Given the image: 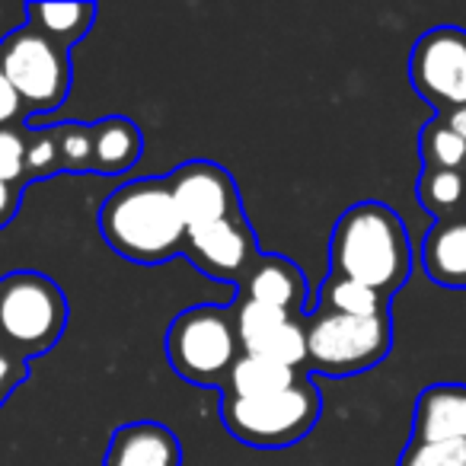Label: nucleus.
<instances>
[{
	"instance_id": "nucleus-12",
	"label": "nucleus",
	"mask_w": 466,
	"mask_h": 466,
	"mask_svg": "<svg viewBox=\"0 0 466 466\" xmlns=\"http://www.w3.org/2000/svg\"><path fill=\"white\" fill-rule=\"evenodd\" d=\"M103 466H182V447L160 421H131L112 434Z\"/></svg>"
},
{
	"instance_id": "nucleus-13",
	"label": "nucleus",
	"mask_w": 466,
	"mask_h": 466,
	"mask_svg": "<svg viewBox=\"0 0 466 466\" xmlns=\"http://www.w3.org/2000/svg\"><path fill=\"white\" fill-rule=\"evenodd\" d=\"M304 272L285 256H259L247 275H243V300L275 307L291 317L304 310Z\"/></svg>"
},
{
	"instance_id": "nucleus-26",
	"label": "nucleus",
	"mask_w": 466,
	"mask_h": 466,
	"mask_svg": "<svg viewBox=\"0 0 466 466\" xmlns=\"http://www.w3.org/2000/svg\"><path fill=\"white\" fill-rule=\"evenodd\" d=\"M29 374V364L20 361L14 351H7L0 345V393H14L16 383H23V377Z\"/></svg>"
},
{
	"instance_id": "nucleus-9",
	"label": "nucleus",
	"mask_w": 466,
	"mask_h": 466,
	"mask_svg": "<svg viewBox=\"0 0 466 466\" xmlns=\"http://www.w3.org/2000/svg\"><path fill=\"white\" fill-rule=\"evenodd\" d=\"M169 195L179 211L186 230L205 227L214 220L240 218V195L233 186L230 173L218 163L192 160L167 176Z\"/></svg>"
},
{
	"instance_id": "nucleus-25",
	"label": "nucleus",
	"mask_w": 466,
	"mask_h": 466,
	"mask_svg": "<svg viewBox=\"0 0 466 466\" xmlns=\"http://www.w3.org/2000/svg\"><path fill=\"white\" fill-rule=\"evenodd\" d=\"M0 182H26V135L20 128H0Z\"/></svg>"
},
{
	"instance_id": "nucleus-22",
	"label": "nucleus",
	"mask_w": 466,
	"mask_h": 466,
	"mask_svg": "<svg viewBox=\"0 0 466 466\" xmlns=\"http://www.w3.org/2000/svg\"><path fill=\"white\" fill-rule=\"evenodd\" d=\"M55 137H58L61 169H67V173H86V169H93V125H77V122L58 125Z\"/></svg>"
},
{
	"instance_id": "nucleus-24",
	"label": "nucleus",
	"mask_w": 466,
	"mask_h": 466,
	"mask_svg": "<svg viewBox=\"0 0 466 466\" xmlns=\"http://www.w3.org/2000/svg\"><path fill=\"white\" fill-rule=\"evenodd\" d=\"M61 169L55 128H39L26 135V179H46Z\"/></svg>"
},
{
	"instance_id": "nucleus-17",
	"label": "nucleus",
	"mask_w": 466,
	"mask_h": 466,
	"mask_svg": "<svg viewBox=\"0 0 466 466\" xmlns=\"http://www.w3.org/2000/svg\"><path fill=\"white\" fill-rule=\"evenodd\" d=\"M304 377L298 370L285 368L279 361H268V358H253V355H240L237 364L230 368L224 380V396H237V400H253V396H268V393H281V390L294 387Z\"/></svg>"
},
{
	"instance_id": "nucleus-20",
	"label": "nucleus",
	"mask_w": 466,
	"mask_h": 466,
	"mask_svg": "<svg viewBox=\"0 0 466 466\" xmlns=\"http://www.w3.org/2000/svg\"><path fill=\"white\" fill-rule=\"evenodd\" d=\"M387 300L390 298H383L374 288L329 275L319 291V310L342 313V317H387Z\"/></svg>"
},
{
	"instance_id": "nucleus-1",
	"label": "nucleus",
	"mask_w": 466,
	"mask_h": 466,
	"mask_svg": "<svg viewBox=\"0 0 466 466\" xmlns=\"http://www.w3.org/2000/svg\"><path fill=\"white\" fill-rule=\"evenodd\" d=\"M409 272L412 249L406 224L393 208L361 201L339 218L329 237V275L368 285L390 298L406 285Z\"/></svg>"
},
{
	"instance_id": "nucleus-5",
	"label": "nucleus",
	"mask_w": 466,
	"mask_h": 466,
	"mask_svg": "<svg viewBox=\"0 0 466 466\" xmlns=\"http://www.w3.org/2000/svg\"><path fill=\"white\" fill-rule=\"evenodd\" d=\"M167 355L176 374L195 387L224 383L240 358L233 310L208 304L182 310L167 332Z\"/></svg>"
},
{
	"instance_id": "nucleus-2",
	"label": "nucleus",
	"mask_w": 466,
	"mask_h": 466,
	"mask_svg": "<svg viewBox=\"0 0 466 466\" xmlns=\"http://www.w3.org/2000/svg\"><path fill=\"white\" fill-rule=\"evenodd\" d=\"M99 233L122 259L157 266L186 243V224L167 179H135L116 188L99 208Z\"/></svg>"
},
{
	"instance_id": "nucleus-15",
	"label": "nucleus",
	"mask_w": 466,
	"mask_h": 466,
	"mask_svg": "<svg viewBox=\"0 0 466 466\" xmlns=\"http://www.w3.org/2000/svg\"><path fill=\"white\" fill-rule=\"evenodd\" d=\"M421 266L434 285L466 288V214L438 220L421 243Z\"/></svg>"
},
{
	"instance_id": "nucleus-6",
	"label": "nucleus",
	"mask_w": 466,
	"mask_h": 466,
	"mask_svg": "<svg viewBox=\"0 0 466 466\" xmlns=\"http://www.w3.org/2000/svg\"><path fill=\"white\" fill-rule=\"evenodd\" d=\"M393 349L387 317H342L319 310L307 323V364L319 374H361L383 361Z\"/></svg>"
},
{
	"instance_id": "nucleus-23",
	"label": "nucleus",
	"mask_w": 466,
	"mask_h": 466,
	"mask_svg": "<svg viewBox=\"0 0 466 466\" xmlns=\"http://www.w3.org/2000/svg\"><path fill=\"white\" fill-rule=\"evenodd\" d=\"M396 466H466V441L412 438Z\"/></svg>"
},
{
	"instance_id": "nucleus-8",
	"label": "nucleus",
	"mask_w": 466,
	"mask_h": 466,
	"mask_svg": "<svg viewBox=\"0 0 466 466\" xmlns=\"http://www.w3.org/2000/svg\"><path fill=\"white\" fill-rule=\"evenodd\" d=\"M409 80L428 106L451 116L466 106V33L438 26L415 42L409 55Z\"/></svg>"
},
{
	"instance_id": "nucleus-10",
	"label": "nucleus",
	"mask_w": 466,
	"mask_h": 466,
	"mask_svg": "<svg viewBox=\"0 0 466 466\" xmlns=\"http://www.w3.org/2000/svg\"><path fill=\"white\" fill-rule=\"evenodd\" d=\"M233 326H237L243 355L268 358L291 370H300L307 364V326L291 313L240 298L233 310Z\"/></svg>"
},
{
	"instance_id": "nucleus-4",
	"label": "nucleus",
	"mask_w": 466,
	"mask_h": 466,
	"mask_svg": "<svg viewBox=\"0 0 466 466\" xmlns=\"http://www.w3.org/2000/svg\"><path fill=\"white\" fill-rule=\"evenodd\" d=\"M323 412L319 390L310 380H300L281 393L237 400L224 396L220 419L230 438L249 447H291L313 431Z\"/></svg>"
},
{
	"instance_id": "nucleus-11",
	"label": "nucleus",
	"mask_w": 466,
	"mask_h": 466,
	"mask_svg": "<svg viewBox=\"0 0 466 466\" xmlns=\"http://www.w3.org/2000/svg\"><path fill=\"white\" fill-rule=\"evenodd\" d=\"M182 253L195 262V268H201L218 281H243V275L259 259V249H256V240L243 214L186 230Z\"/></svg>"
},
{
	"instance_id": "nucleus-16",
	"label": "nucleus",
	"mask_w": 466,
	"mask_h": 466,
	"mask_svg": "<svg viewBox=\"0 0 466 466\" xmlns=\"http://www.w3.org/2000/svg\"><path fill=\"white\" fill-rule=\"evenodd\" d=\"M144 137L131 118L112 116L93 125V169L106 176H118L141 160Z\"/></svg>"
},
{
	"instance_id": "nucleus-18",
	"label": "nucleus",
	"mask_w": 466,
	"mask_h": 466,
	"mask_svg": "<svg viewBox=\"0 0 466 466\" xmlns=\"http://www.w3.org/2000/svg\"><path fill=\"white\" fill-rule=\"evenodd\" d=\"M26 14L33 20V29L67 48L90 33L96 7L93 4H29Z\"/></svg>"
},
{
	"instance_id": "nucleus-30",
	"label": "nucleus",
	"mask_w": 466,
	"mask_h": 466,
	"mask_svg": "<svg viewBox=\"0 0 466 466\" xmlns=\"http://www.w3.org/2000/svg\"><path fill=\"white\" fill-rule=\"evenodd\" d=\"M4 400H7V393H0V402H4Z\"/></svg>"
},
{
	"instance_id": "nucleus-28",
	"label": "nucleus",
	"mask_w": 466,
	"mask_h": 466,
	"mask_svg": "<svg viewBox=\"0 0 466 466\" xmlns=\"http://www.w3.org/2000/svg\"><path fill=\"white\" fill-rule=\"evenodd\" d=\"M16 198H20V186L0 182V227H7L10 218L16 214Z\"/></svg>"
},
{
	"instance_id": "nucleus-14",
	"label": "nucleus",
	"mask_w": 466,
	"mask_h": 466,
	"mask_svg": "<svg viewBox=\"0 0 466 466\" xmlns=\"http://www.w3.org/2000/svg\"><path fill=\"white\" fill-rule=\"evenodd\" d=\"M412 438L466 441V383H434L415 402Z\"/></svg>"
},
{
	"instance_id": "nucleus-3",
	"label": "nucleus",
	"mask_w": 466,
	"mask_h": 466,
	"mask_svg": "<svg viewBox=\"0 0 466 466\" xmlns=\"http://www.w3.org/2000/svg\"><path fill=\"white\" fill-rule=\"evenodd\" d=\"M67 326V300L39 272H10L0 279V345L20 361L48 351Z\"/></svg>"
},
{
	"instance_id": "nucleus-27",
	"label": "nucleus",
	"mask_w": 466,
	"mask_h": 466,
	"mask_svg": "<svg viewBox=\"0 0 466 466\" xmlns=\"http://www.w3.org/2000/svg\"><path fill=\"white\" fill-rule=\"evenodd\" d=\"M20 116H23L20 96H16V90L10 86V80L4 77V71H0V128H7V125L16 122Z\"/></svg>"
},
{
	"instance_id": "nucleus-21",
	"label": "nucleus",
	"mask_w": 466,
	"mask_h": 466,
	"mask_svg": "<svg viewBox=\"0 0 466 466\" xmlns=\"http://www.w3.org/2000/svg\"><path fill=\"white\" fill-rule=\"evenodd\" d=\"M425 169H466V141L447 125L444 116L431 118L419 137Z\"/></svg>"
},
{
	"instance_id": "nucleus-19",
	"label": "nucleus",
	"mask_w": 466,
	"mask_h": 466,
	"mask_svg": "<svg viewBox=\"0 0 466 466\" xmlns=\"http://www.w3.org/2000/svg\"><path fill=\"white\" fill-rule=\"evenodd\" d=\"M419 201L438 220L466 214V173L463 169H425L419 179Z\"/></svg>"
},
{
	"instance_id": "nucleus-7",
	"label": "nucleus",
	"mask_w": 466,
	"mask_h": 466,
	"mask_svg": "<svg viewBox=\"0 0 466 466\" xmlns=\"http://www.w3.org/2000/svg\"><path fill=\"white\" fill-rule=\"evenodd\" d=\"M0 71L23 103V112H52L71 90L67 48L46 39L39 29L23 26L0 42Z\"/></svg>"
},
{
	"instance_id": "nucleus-29",
	"label": "nucleus",
	"mask_w": 466,
	"mask_h": 466,
	"mask_svg": "<svg viewBox=\"0 0 466 466\" xmlns=\"http://www.w3.org/2000/svg\"><path fill=\"white\" fill-rule=\"evenodd\" d=\"M444 118H447V125H451V128L466 141V106H463V109H457V112H451V116H444Z\"/></svg>"
}]
</instances>
